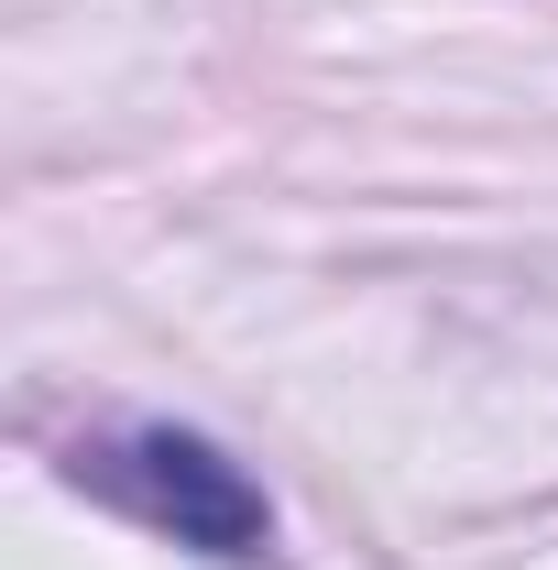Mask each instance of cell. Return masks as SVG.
I'll use <instances>...</instances> for the list:
<instances>
[{
    "instance_id": "obj_1",
    "label": "cell",
    "mask_w": 558,
    "mask_h": 570,
    "mask_svg": "<svg viewBox=\"0 0 558 570\" xmlns=\"http://www.w3.org/2000/svg\"><path fill=\"white\" fill-rule=\"evenodd\" d=\"M110 483L142 504V515H165L176 538H198V549H219V560H252L263 549V494L219 461L209 439H132L121 461H110Z\"/></svg>"
}]
</instances>
